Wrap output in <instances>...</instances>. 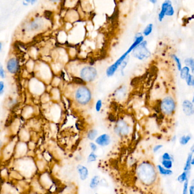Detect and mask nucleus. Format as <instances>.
<instances>
[{"label":"nucleus","instance_id":"nucleus-1","mask_svg":"<svg viewBox=\"0 0 194 194\" xmlns=\"http://www.w3.org/2000/svg\"><path fill=\"white\" fill-rule=\"evenodd\" d=\"M138 177L145 185L152 184L157 177L156 170L149 163L144 162L139 166L137 170Z\"/></svg>","mask_w":194,"mask_h":194},{"label":"nucleus","instance_id":"nucleus-2","mask_svg":"<svg viewBox=\"0 0 194 194\" xmlns=\"http://www.w3.org/2000/svg\"><path fill=\"white\" fill-rule=\"evenodd\" d=\"M75 97L79 104L81 105H86L91 99V93L88 88L85 87H80L77 89Z\"/></svg>","mask_w":194,"mask_h":194},{"label":"nucleus","instance_id":"nucleus-3","mask_svg":"<svg viewBox=\"0 0 194 194\" xmlns=\"http://www.w3.org/2000/svg\"><path fill=\"white\" fill-rule=\"evenodd\" d=\"M147 42L142 41L140 44L137 45L133 50V55L134 57L139 60H144L147 58L151 55V53L147 49Z\"/></svg>","mask_w":194,"mask_h":194},{"label":"nucleus","instance_id":"nucleus-4","mask_svg":"<svg viewBox=\"0 0 194 194\" xmlns=\"http://www.w3.org/2000/svg\"><path fill=\"white\" fill-rule=\"evenodd\" d=\"M80 75L83 80L91 82L93 81L97 76V71L94 67L87 66L81 69Z\"/></svg>","mask_w":194,"mask_h":194},{"label":"nucleus","instance_id":"nucleus-5","mask_svg":"<svg viewBox=\"0 0 194 194\" xmlns=\"http://www.w3.org/2000/svg\"><path fill=\"white\" fill-rule=\"evenodd\" d=\"M175 109V103L173 98L166 97L162 100L161 109L165 114L170 115L173 113Z\"/></svg>","mask_w":194,"mask_h":194},{"label":"nucleus","instance_id":"nucleus-6","mask_svg":"<svg viewBox=\"0 0 194 194\" xmlns=\"http://www.w3.org/2000/svg\"><path fill=\"white\" fill-rule=\"evenodd\" d=\"M129 53L127 51L113 65H110L109 68L107 69V70H106V75L110 77L113 76V75L114 74L115 72L116 71V70L119 67V66H120L121 65L122 63L123 62V61L126 58L128 54Z\"/></svg>","mask_w":194,"mask_h":194},{"label":"nucleus","instance_id":"nucleus-7","mask_svg":"<svg viewBox=\"0 0 194 194\" xmlns=\"http://www.w3.org/2000/svg\"><path fill=\"white\" fill-rule=\"evenodd\" d=\"M115 132L116 133L121 136H125L129 132V128L126 124V122L122 120H120L117 123L115 128Z\"/></svg>","mask_w":194,"mask_h":194},{"label":"nucleus","instance_id":"nucleus-8","mask_svg":"<svg viewBox=\"0 0 194 194\" xmlns=\"http://www.w3.org/2000/svg\"><path fill=\"white\" fill-rule=\"evenodd\" d=\"M19 69L18 62L16 59L12 58L9 60L7 63V69L9 73H16Z\"/></svg>","mask_w":194,"mask_h":194},{"label":"nucleus","instance_id":"nucleus-9","mask_svg":"<svg viewBox=\"0 0 194 194\" xmlns=\"http://www.w3.org/2000/svg\"><path fill=\"white\" fill-rule=\"evenodd\" d=\"M183 112L187 116H190L194 114V106L188 100H185L183 103Z\"/></svg>","mask_w":194,"mask_h":194},{"label":"nucleus","instance_id":"nucleus-10","mask_svg":"<svg viewBox=\"0 0 194 194\" xmlns=\"http://www.w3.org/2000/svg\"><path fill=\"white\" fill-rule=\"evenodd\" d=\"M96 142L97 145L101 146L108 145L110 142V138L109 135L104 134L100 136L96 139Z\"/></svg>","mask_w":194,"mask_h":194},{"label":"nucleus","instance_id":"nucleus-11","mask_svg":"<svg viewBox=\"0 0 194 194\" xmlns=\"http://www.w3.org/2000/svg\"><path fill=\"white\" fill-rule=\"evenodd\" d=\"M77 170L81 181H85L87 179L88 177V170L86 167L79 165L77 166Z\"/></svg>","mask_w":194,"mask_h":194},{"label":"nucleus","instance_id":"nucleus-12","mask_svg":"<svg viewBox=\"0 0 194 194\" xmlns=\"http://www.w3.org/2000/svg\"><path fill=\"white\" fill-rule=\"evenodd\" d=\"M170 2H171V1L169 0H167L165 1L162 5V8H161V10L159 14V21H162L164 18V17L165 16V13L166 12V10H167V6L169 4H170Z\"/></svg>","mask_w":194,"mask_h":194},{"label":"nucleus","instance_id":"nucleus-13","mask_svg":"<svg viewBox=\"0 0 194 194\" xmlns=\"http://www.w3.org/2000/svg\"><path fill=\"white\" fill-rule=\"evenodd\" d=\"M192 155H193V153H191L188 154V157L187 158V160H186V163L185 165V167H184V171H189L190 169H191V161H192Z\"/></svg>","mask_w":194,"mask_h":194},{"label":"nucleus","instance_id":"nucleus-14","mask_svg":"<svg viewBox=\"0 0 194 194\" xmlns=\"http://www.w3.org/2000/svg\"><path fill=\"white\" fill-rule=\"evenodd\" d=\"M99 183H100V177L98 175H96L91 179L89 183V186L92 189L95 188L99 185Z\"/></svg>","mask_w":194,"mask_h":194},{"label":"nucleus","instance_id":"nucleus-15","mask_svg":"<svg viewBox=\"0 0 194 194\" xmlns=\"http://www.w3.org/2000/svg\"><path fill=\"white\" fill-rule=\"evenodd\" d=\"M189 171H184L182 174L179 175L178 177V182L180 183H184L187 180H188L189 178Z\"/></svg>","mask_w":194,"mask_h":194},{"label":"nucleus","instance_id":"nucleus-16","mask_svg":"<svg viewBox=\"0 0 194 194\" xmlns=\"http://www.w3.org/2000/svg\"><path fill=\"white\" fill-rule=\"evenodd\" d=\"M157 168H158L159 173L162 175H170L173 174V171L171 170L166 169L161 165H158Z\"/></svg>","mask_w":194,"mask_h":194},{"label":"nucleus","instance_id":"nucleus-17","mask_svg":"<svg viewBox=\"0 0 194 194\" xmlns=\"http://www.w3.org/2000/svg\"><path fill=\"white\" fill-rule=\"evenodd\" d=\"M180 71H181V77L182 79H186V77L189 75L190 69L188 68V67H185L181 69Z\"/></svg>","mask_w":194,"mask_h":194},{"label":"nucleus","instance_id":"nucleus-18","mask_svg":"<svg viewBox=\"0 0 194 194\" xmlns=\"http://www.w3.org/2000/svg\"><path fill=\"white\" fill-rule=\"evenodd\" d=\"M97 135V131L96 130L92 129L89 130L87 134V137L90 140H94Z\"/></svg>","mask_w":194,"mask_h":194},{"label":"nucleus","instance_id":"nucleus-19","mask_svg":"<svg viewBox=\"0 0 194 194\" xmlns=\"http://www.w3.org/2000/svg\"><path fill=\"white\" fill-rule=\"evenodd\" d=\"M162 165L164 168L170 170L173 166V161L171 160H162Z\"/></svg>","mask_w":194,"mask_h":194},{"label":"nucleus","instance_id":"nucleus-20","mask_svg":"<svg viewBox=\"0 0 194 194\" xmlns=\"http://www.w3.org/2000/svg\"><path fill=\"white\" fill-rule=\"evenodd\" d=\"M191 140V136L190 135L187 136H183L180 139V144L182 145H185L188 144V142L190 141Z\"/></svg>","mask_w":194,"mask_h":194},{"label":"nucleus","instance_id":"nucleus-21","mask_svg":"<svg viewBox=\"0 0 194 194\" xmlns=\"http://www.w3.org/2000/svg\"><path fill=\"white\" fill-rule=\"evenodd\" d=\"M153 24H149L145 28V30H144L143 32V34L145 36H148L149 35H150L151 34V32H152V30H153Z\"/></svg>","mask_w":194,"mask_h":194},{"label":"nucleus","instance_id":"nucleus-22","mask_svg":"<svg viewBox=\"0 0 194 194\" xmlns=\"http://www.w3.org/2000/svg\"><path fill=\"white\" fill-rule=\"evenodd\" d=\"M174 14V8H173V7L172 6V3L170 2V4L168 5V6H167L165 15L167 16H173Z\"/></svg>","mask_w":194,"mask_h":194},{"label":"nucleus","instance_id":"nucleus-23","mask_svg":"<svg viewBox=\"0 0 194 194\" xmlns=\"http://www.w3.org/2000/svg\"><path fill=\"white\" fill-rule=\"evenodd\" d=\"M186 65L187 66H189L190 68L192 69V72L194 73V59L192 58H188V59H186L185 61Z\"/></svg>","mask_w":194,"mask_h":194},{"label":"nucleus","instance_id":"nucleus-24","mask_svg":"<svg viewBox=\"0 0 194 194\" xmlns=\"http://www.w3.org/2000/svg\"><path fill=\"white\" fill-rule=\"evenodd\" d=\"M97 158V155L94 152H92L89 154L87 161L88 162H93L96 161Z\"/></svg>","mask_w":194,"mask_h":194},{"label":"nucleus","instance_id":"nucleus-25","mask_svg":"<svg viewBox=\"0 0 194 194\" xmlns=\"http://www.w3.org/2000/svg\"><path fill=\"white\" fill-rule=\"evenodd\" d=\"M186 80L187 85H189V86H194V77H193V76H192L191 75L189 74V75H188V76L186 77Z\"/></svg>","mask_w":194,"mask_h":194},{"label":"nucleus","instance_id":"nucleus-26","mask_svg":"<svg viewBox=\"0 0 194 194\" xmlns=\"http://www.w3.org/2000/svg\"><path fill=\"white\" fill-rule=\"evenodd\" d=\"M40 27V24L38 22V21H34L31 23L30 26V28L32 30H37L38 28H39Z\"/></svg>","mask_w":194,"mask_h":194},{"label":"nucleus","instance_id":"nucleus-27","mask_svg":"<svg viewBox=\"0 0 194 194\" xmlns=\"http://www.w3.org/2000/svg\"><path fill=\"white\" fill-rule=\"evenodd\" d=\"M173 58H174V61H175V62H176V63H177V65L178 70H179V71H181V69H182V65H181V62L180 59H179L176 55H173Z\"/></svg>","mask_w":194,"mask_h":194},{"label":"nucleus","instance_id":"nucleus-28","mask_svg":"<svg viewBox=\"0 0 194 194\" xmlns=\"http://www.w3.org/2000/svg\"><path fill=\"white\" fill-rule=\"evenodd\" d=\"M188 180H187L184 182L183 194H188Z\"/></svg>","mask_w":194,"mask_h":194},{"label":"nucleus","instance_id":"nucleus-29","mask_svg":"<svg viewBox=\"0 0 194 194\" xmlns=\"http://www.w3.org/2000/svg\"><path fill=\"white\" fill-rule=\"evenodd\" d=\"M162 159L163 160H171V157L169 154L168 153H165L163 154L162 157Z\"/></svg>","mask_w":194,"mask_h":194},{"label":"nucleus","instance_id":"nucleus-30","mask_svg":"<svg viewBox=\"0 0 194 194\" xmlns=\"http://www.w3.org/2000/svg\"><path fill=\"white\" fill-rule=\"evenodd\" d=\"M101 106H102V101L101 100H99L97 101L96 104V109L97 112H99L101 110Z\"/></svg>","mask_w":194,"mask_h":194},{"label":"nucleus","instance_id":"nucleus-31","mask_svg":"<svg viewBox=\"0 0 194 194\" xmlns=\"http://www.w3.org/2000/svg\"><path fill=\"white\" fill-rule=\"evenodd\" d=\"M90 147H91V150H92V152H95L97 149V147L96 145L95 144H94V143H92V142H91V144H90Z\"/></svg>","mask_w":194,"mask_h":194},{"label":"nucleus","instance_id":"nucleus-32","mask_svg":"<svg viewBox=\"0 0 194 194\" xmlns=\"http://www.w3.org/2000/svg\"><path fill=\"white\" fill-rule=\"evenodd\" d=\"M5 76V75L4 69H3L2 65L0 63V77H1L2 78H4Z\"/></svg>","mask_w":194,"mask_h":194},{"label":"nucleus","instance_id":"nucleus-33","mask_svg":"<svg viewBox=\"0 0 194 194\" xmlns=\"http://www.w3.org/2000/svg\"><path fill=\"white\" fill-rule=\"evenodd\" d=\"M73 81H75V83H76L77 84H83V80L80 79V78H78V77H75L74 78V80Z\"/></svg>","mask_w":194,"mask_h":194},{"label":"nucleus","instance_id":"nucleus-34","mask_svg":"<svg viewBox=\"0 0 194 194\" xmlns=\"http://www.w3.org/2000/svg\"><path fill=\"white\" fill-rule=\"evenodd\" d=\"M163 147L162 145H158L155 146L153 148V151L154 153H156L157 151H158V150L161 149Z\"/></svg>","mask_w":194,"mask_h":194},{"label":"nucleus","instance_id":"nucleus-35","mask_svg":"<svg viewBox=\"0 0 194 194\" xmlns=\"http://www.w3.org/2000/svg\"><path fill=\"white\" fill-rule=\"evenodd\" d=\"M4 88V83L2 81H0V94L3 92Z\"/></svg>","mask_w":194,"mask_h":194},{"label":"nucleus","instance_id":"nucleus-36","mask_svg":"<svg viewBox=\"0 0 194 194\" xmlns=\"http://www.w3.org/2000/svg\"><path fill=\"white\" fill-rule=\"evenodd\" d=\"M51 14H52V12H51L48 11V10L45 11V16L46 17H50L51 16Z\"/></svg>","mask_w":194,"mask_h":194},{"label":"nucleus","instance_id":"nucleus-37","mask_svg":"<svg viewBox=\"0 0 194 194\" xmlns=\"http://www.w3.org/2000/svg\"><path fill=\"white\" fill-rule=\"evenodd\" d=\"M189 191H190V194H194V186L193 184H192L191 186H190Z\"/></svg>","mask_w":194,"mask_h":194},{"label":"nucleus","instance_id":"nucleus-38","mask_svg":"<svg viewBox=\"0 0 194 194\" xmlns=\"http://www.w3.org/2000/svg\"><path fill=\"white\" fill-rule=\"evenodd\" d=\"M150 2H152L153 4H155V3L157 2V1H150Z\"/></svg>","mask_w":194,"mask_h":194},{"label":"nucleus","instance_id":"nucleus-39","mask_svg":"<svg viewBox=\"0 0 194 194\" xmlns=\"http://www.w3.org/2000/svg\"><path fill=\"white\" fill-rule=\"evenodd\" d=\"M1 47H2V44H1V43L0 42V50L1 49Z\"/></svg>","mask_w":194,"mask_h":194},{"label":"nucleus","instance_id":"nucleus-40","mask_svg":"<svg viewBox=\"0 0 194 194\" xmlns=\"http://www.w3.org/2000/svg\"><path fill=\"white\" fill-rule=\"evenodd\" d=\"M1 144H2V142H1V141H0V147H1Z\"/></svg>","mask_w":194,"mask_h":194}]
</instances>
